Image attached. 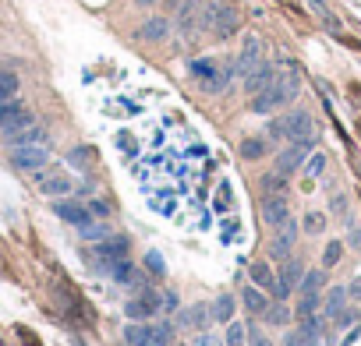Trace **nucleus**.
I'll list each match as a JSON object with an SVG mask.
<instances>
[{
    "label": "nucleus",
    "mask_w": 361,
    "mask_h": 346,
    "mask_svg": "<svg viewBox=\"0 0 361 346\" xmlns=\"http://www.w3.org/2000/svg\"><path fill=\"white\" fill-rule=\"evenodd\" d=\"M344 308H347V286H333V290L323 297V315H326V318H337Z\"/></svg>",
    "instance_id": "21"
},
{
    "label": "nucleus",
    "mask_w": 361,
    "mask_h": 346,
    "mask_svg": "<svg viewBox=\"0 0 361 346\" xmlns=\"http://www.w3.org/2000/svg\"><path fill=\"white\" fill-rule=\"evenodd\" d=\"M209 322H213V315H209V308H202V304H191V308H184L177 315V325L188 329V332H202Z\"/></svg>",
    "instance_id": "15"
},
{
    "label": "nucleus",
    "mask_w": 361,
    "mask_h": 346,
    "mask_svg": "<svg viewBox=\"0 0 361 346\" xmlns=\"http://www.w3.org/2000/svg\"><path fill=\"white\" fill-rule=\"evenodd\" d=\"M191 75H195V82L202 85V92H209V96H216V92H223L227 85H230V78H234V64H216V61H209V57H202V61H191Z\"/></svg>",
    "instance_id": "4"
},
{
    "label": "nucleus",
    "mask_w": 361,
    "mask_h": 346,
    "mask_svg": "<svg viewBox=\"0 0 361 346\" xmlns=\"http://www.w3.org/2000/svg\"><path fill=\"white\" fill-rule=\"evenodd\" d=\"M198 29H209L216 39H230L241 29V8L234 0H205L198 11Z\"/></svg>",
    "instance_id": "2"
},
{
    "label": "nucleus",
    "mask_w": 361,
    "mask_h": 346,
    "mask_svg": "<svg viewBox=\"0 0 361 346\" xmlns=\"http://www.w3.org/2000/svg\"><path fill=\"white\" fill-rule=\"evenodd\" d=\"M326 230V216L323 212H308L304 216V234H323Z\"/></svg>",
    "instance_id": "35"
},
{
    "label": "nucleus",
    "mask_w": 361,
    "mask_h": 346,
    "mask_svg": "<svg viewBox=\"0 0 361 346\" xmlns=\"http://www.w3.org/2000/svg\"><path fill=\"white\" fill-rule=\"evenodd\" d=\"M29 124H36V121H32V113H29V110H22V113H18V117H11L8 124H0V138H11V135H18V131H25Z\"/></svg>",
    "instance_id": "27"
},
{
    "label": "nucleus",
    "mask_w": 361,
    "mask_h": 346,
    "mask_svg": "<svg viewBox=\"0 0 361 346\" xmlns=\"http://www.w3.org/2000/svg\"><path fill=\"white\" fill-rule=\"evenodd\" d=\"M145 262H149V269L156 272V276H163V272H167V269H163V258H160L156 251H149V255H145Z\"/></svg>",
    "instance_id": "40"
},
{
    "label": "nucleus",
    "mask_w": 361,
    "mask_h": 346,
    "mask_svg": "<svg viewBox=\"0 0 361 346\" xmlns=\"http://www.w3.org/2000/svg\"><path fill=\"white\" fill-rule=\"evenodd\" d=\"M78 230H82L85 241H103V237H110V226H107V223H92V219H89V223L78 226Z\"/></svg>",
    "instance_id": "33"
},
{
    "label": "nucleus",
    "mask_w": 361,
    "mask_h": 346,
    "mask_svg": "<svg viewBox=\"0 0 361 346\" xmlns=\"http://www.w3.org/2000/svg\"><path fill=\"white\" fill-rule=\"evenodd\" d=\"M319 308H323V297H319V294H301L294 315H297V318H308V315H316Z\"/></svg>",
    "instance_id": "29"
},
{
    "label": "nucleus",
    "mask_w": 361,
    "mask_h": 346,
    "mask_svg": "<svg viewBox=\"0 0 361 346\" xmlns=\"http://www.w3.org/2000/svg\"><path fill=\"white\" fill-rule=\"evenodd\" d=\"M170 18H149V22H142V29H138V39H145V43H163L167 36H170Z\"/></svg>",
    "instance_id": "16"
},
{
    "label": "nucleus",
    "mask_w": 361,
    "mask_h": 346,
    "mask_svg": "<svg viewBox=\"0 0 361 346\" xmlns=\"http://www.w3.org/2000/svg\"><path fill=\"white\" fill-rule=\"evenodd\" d=\"M174 329L163 322H131L124 329V343L128 346H170Z\"/></svg>",
    "instance_id": "5"
},
{
    "label": "nucleus",
    "mask_w": 361,
    "mask_h": 346,
    "mask_svg": "<svg viewBox=\"0 0 361 346\" xmlns=\"http://www.w3.org/2000/svg\"><path fill=\"white\" fill-rule=\"evenodd\" d=\"M308 149L312 145H304V142H290L280 156H277V173H283V177H290V173H297L308 159Z\"/></svg>",
    "instance_id": "9"
},
{
    "label": "nucleus",
    "mask_w": 361,
    "mask_h": 346,
    "mask_svg": "<svg viewBox=\"0 0 361 346\" xmlns=\"http://www.w3.org/2000/svg\"><path fill=\"white\" fill-rule=\"evenodd\" d=\"M57 216L68 219L71 226H85V223L92 219L89 205H82V202H57Z\"/></svg>",
    "instance_id": "18"
},
{
    "label": "nucleus",
    "mask_w": 361,
    "mask_h": 346,
    "mask_svg": "<svg viewBox=\"0 0 361 346\" xmlns=\"http://www.w3.org/2000/svg\"><path fill=\"white\" fill-rule=\"evenodd\" d=\"M266 152H270V142H266V138H244V142H241V156H244V159H263Z\"/></svg>",
    "instance_id": "28"
},
{
    "label": "nucleus",
    "mask_w": 361,
    "mask_h": 346,
    "mask_svg": "<svg viewBox=\"0 0 361 346\" xmlns=\"http://www.w3.org/2000/svg\"><path fill=\"white\" fill-rule=\"evenodd\" d=\"M259 64H263V43L255 39V36H248V39H244V50L237 53V61H234V75L244 78L248 71H255Z\"/></svg>",
    "instance_id": "11"
},
{
    "label": "nucleus",
    "mask_w": 361,
    "mask_h": 346,
    "mask_svg": "<svg viewBox=\"0 0 361 346\" xmlns=\"http://www.w3.org/2000/svg\"><path fill=\"white\" fill-rule=\"evenodd\" d=\"M244 332H248V329H244L241 322H230V325H227V346H244Z\"/></svg>",
    "instance_id": "37"
},
{
    "label": "nucleus",
    "mask_w": 361,
    "mask_h": 346,
    "mask_svg": "<svg viewBox=\"0 0 361 346\" xmlns=\"http://www.w3.org/2000/svg\"><path fill=\"white\" fill-rule=\"evenodd\" d=\"M160 304H163V294H152V290H142V297H135L124 311H128V318L131 322H149L152 315L160 311Z\"/></svg>",
    "instance_id": "10"
},
{
    "label": "nucleus",
    "mask_w": 361,
    "mask_h": 346,
    "mask_svg": "<svg viewBox=\"0 0 361 346\" xmlns=\"http://www.w3.org/2000/svg\"><path fill=\"white\" fill-rule=\"evenodd\" d=\"M323 286H326V269H316V272H304V276H301L297 290H301V294H319Z\"/></svg>",
    "instance_id": "24"
},
{
    "label": "nucleus",
    "mask_w": 361,
    "mask_h": 346,
    "mask_svg": "<svg viewBox=\"0 0 361 346\" xmlns=\"http://www.w3.org/2000/svg\"><path fill=\"white\" fill-rule=\"evenodd\" d=\"M263 318H266L270 325H287V322L294 318V311H290V308H283V304H270Z\"/></svg>",
    "instance_id": "32"
},
{
    "label": "nucleus",
    "mask_w": 361,
    "mask_h": 346,
    "mask_svg": "<svg viewBox=\"0 0 361 346\" xmlns=\"http://www.w3.org/2000/svg\"><path fill=\"white\" fill-rule=\"evenodd\" d=\"M22 110H25V106H22L18 99H4V103H0V124H8L11 117H18Z\"/></svg>",
    "instance_id": "36"
},
{
    "label": "nucleus",
    "mask_w": 361,
    "mask_h": 346,
    "mask_svg": "<svg viewBox=\"0 0 361 346\" xmlns=\"http://www.w3.org/2000/svg\"><path fill=\"white\" fill-rule=\"evenodd\" d=\"M340 255H344V244H340V241H330L326 251H323V269H333V265L340 262Z\"/></svg>",
    "instance_id": "34"
},
{
    "label": "nucleus",
    "mask_w": 361,
    "mask_h": 346,
    "mask_svg": "<svg viewBox=\"0 0 361 346\" xmlns=\"http://www.w3.org/2000/svg\"><path fill=\"white\" fill-rule=\"evenodd\" d=\"M297 89H301V75H297L294 64H287V75L277 71V78H273L270 89H263V92L251 96V113H273V110L287 106V103L297 96Z\"/></svg>",
    "instance_id": "1"
},
{
    "label": "nucleus",
    "mask_w": 361,
    "mask_h": 346,
    "mask_svg": "<svg viewBox=\"0 0 361 346\" xmlns=\"http://www.w3.org/2000/svg\"><path fill=\"white\" fill-rule=\"evenodd\" d=\"M277 71H280L277 64H266V61H263L255 71H248V75H244V92H248V96H255V92L270 89V85H273V78H277Z\"/></svg>",
    "instance_id": "12"
},
{
    "label": "nucleus",
    "mask_w": 361,
    "mask_h": 346,
    "mask_svg": "<svg viewBox=\"0 0 361 346\" xmlns=\"http://www.w3.org/2000/svg\"><path fill=\"white\" fill-rule=\"evenodd\" d=\"M304 170H308V177H319V173L326 170V156H323V152H316L312 159H308V166H304Z\"/></svg>",
    "instance_id": "38"
},
{
    "label": "nucleus",
    "mask_w": 361,
    "mask_h": 346,
    "mask_svg": "<svg viewBox=\"0 0 361 346\" xmlns=\"http://www.w3.org/2000/svg\"><path fill=\"white\" fill-rule=\"evenodd\" d=\"M263 219H266V226H283V223L290 219L287 198H283V195H266V198H263Z\"/></svg>",
    "instance_id": "13"
},
{
    "label": "nucleus",
    "mask_w": 361,
    "mask_h": 346,
    "mask_svg": "<svg viewBox=\"0 0 361 346\" xmlns=\"http://www.w3.org/2000/svg\"><path fill=\"white\" fill-rule=\"evenodd\" d=\"M89 255L99 269H107L110 262L128 258V241L124 237H103V241H96V248H89Z\"/></svg>",
    "instance_id": "7"
},
{
    "label": "nucleus",
    "mask_w": 361,
    "mask_h": 346,
    "mask_svg": "<svg viewBox=\"0 0 361 346\" xmlns=\"http://www.w3.org/2000/svg\"><path fill=\"white\" fill-rule=\"evenodd\" d=\"M195 346H223V339H220L216 332H205V329H202L198 339H195Z\"/></svg>",
    "instance_id": "39"
},
{
    "label": "nucleus",
    "mask_w": 361,
    "mask_h": 346,
    "mask_svg": "<svg viewBox=\"0 0 361 346\" xmlns=\"http://www.w3.org/2000/svg\"><path fill=\"white\" fill-rule=\"evenodd\" d=\"M263 191L266 195H283L287 191V177H283V173H266V177H263Z\"/></svg>",
    "instance_id": "31"
},
{
    "label": "nucleus",
    "mask_w": 361,
    "mask_h": 346,
    "mask_svg": "<svg viewBox=\"0 0 361 346\" xmlns=\"http://www.w3.org/2000/svg\"><path fill=\"white\" fill-rule=\"evenodd\" d=\"M103 272H107L114 283H131V276H135V265H131L128 258H117V262H110V265L103 269Z\"/></svg>",
    "instance_id": "25"
},
{
    "label": "nucleus",
    "mask_w": 361,
    "mask_h": 346,
    "mask_svg": "<svg viewBox=\"0 0 361 346\" xmlns=\"http://www.w3.org/2000/svg\"><path fill=\"white\" fill-rule=\"evenodd\" d=\"M71 346H82V339H75V343H71Z\"/></svg>",
    "instance_id": "49"
},
{
    "label": "nucleus",
    "mask_w": 361,
    "mask_h": 346,
    "mask_svg": "<svg viewBox=\"0 0 361 346\" xmlns=\"http://www.w3.org/2000/svg\"><path fill=\"white\" fill-rule=\"evenodd\" d=\"M177 4H181V0H170V8H177Z\"/></svg>",
    "instance_id": "48"
},
{
    "label": "nucleus",
    "mask_w": 361,
    "mask_h": 346,
    "mask_svg": "<svg viewBox=\"0 0 361 346\" xmlns=\"http://www.w3.org/2000/svg\"><path fill=\"white\" fill-rule=\"evenodd\" d=\"M241 301H244V308H248L251 315H259V318H263V315H266V308H270V297H266V294H263L255 283H251V286H244Z\"/></svg>",
    "instance_id": "19"
},
{
    "label": "nucleus",
    "mask_w": 361,
    "mask_h": 346,
    "mask_svg": "<svg viewBox=\"0 0 361 346\" xmlns=\"http://www.w3.org/2000/svg\"><path fill=\"white\" fill-rule=\"evenodd\" d=\"M11 163L25 173H39L50 163V152H46V145H18V149H11Z\"/></svg>",
    "instance_id": "6"
},
{
    "label": "nucleus",
    "mask_w": 361,
    "mask_h": 346,
    "mask_svg": "<svg viewBox=\"0 0 361 346\" xmlns=\"http://www.w3.org/2000/svg\"><path fill=\"white\" fill-rule=\"evenodd\" d=\"M181 304H177V294L170 290V294H163V304H160V311H167V315H174Z\"/></svg>",
    "instance_id": "41"
},
{
    "label": "nucleus",
    "mask_w": 361,
    "mask_h": 346,
    "mask_svg": "<svg viewBox=\"0 0 361 346\" xmlns=\"http://www.w3.org/2000/svg\"><path fill=\"white\" fill-rule=\"evenodd\" d=\"M266 135L277 138V142H304V145H316V138H319L312 113H304V110H290L283 117H277Z\"/></svg>",
    "instance_id": "3"
},
{
    "label": "nucleus",
    "mask_w": 361,
    "mask_h": 346,
    "mask_svg": "<svg viewBox=\"0 0 361 346\" xmlns=\"http://www.w3.org/2000/svg\"><path fill=\"white\" fill-rule=\"evenodd\" d=\"M351 244H354V248H361V230H351Z\"/></svg>",
    "instance_id": "46"
},
{
    "label": "nucleus",
    "mask_w": 361,
    "mask_h": 346,
    "mask_svg": "<svg viewBox=\"0 0 361 346\" xmlns=\"http://www.w3.org/2000/svg\"><path fill=\"white\" fill-rule=\"evenodd\" d=\"M142 8H156V4H163V0H138Z\"/></svg>",
    "instance_id": "47"
},
{
    "label": "nucleus",
    "mask_w": 361,
    "mask_h": 346,
    "mask_svg": "<svg viewBox=\"0 0 361 346\" xmlns=\"http://www.w3.org/2000/svg\"><path fill=\"white\" fill-rule=\"evenodd\" d=\"M234 308H237V304H234V297H230V294H223V297H216V301H213L209 315H213V322H230V318H234Z\"/></svg>",
    "instance_id": "26"
},
{
    "label": "nucleus",
    "mask_w": 361,
    "mask_h": 346,
    "mask_svg": "<svg viewBox=\"0 0 361 346\" xmlns=\"http://www.w3.org/2000/svg\"><path fill=\"white\" fill-rule=\"evenodd\" d=\"M39 188H43V195L57 198V195H68V191H71V181L64 177V173H50V177L39 181Z\"/></svg>",
    "instance_id": "22"
},
{
    "label": "nucleus",
    "mask_w": 361,
    "mask_h": 346,
    "mask_svg": "<svg viewBox=\"0 0 361 346\" xmlns=\"http://www.w3.org/2000/svg\"><path fill=\"white\" fill-rule=\"evenodd\" d=\"M347 297H354V301H361V276H358V279H354L351 286H347Z\"/></svg>",
    "instance_id": "44"
},
{
    "label": "nucleus",
    "mask_w": 361,
    "mask_h": 346,
    "mask_svg": "<svg viewBox=\"0 0 361 346\" xmlns=\"http://www.w3.org/2000/svg\"><path fill=\"white\" fill-rule=\"evenodd\" d=\"M198 11H202L198 0H181V4H177V29H181L184 36L195 32V25H198Z\"/></svg>",
    "instance_id": "17"
},
{
    "label": "nucleus",
    "mask_w": 361,
    "mask_h": 346,
    "mask_svg": "<svg viewBox=\"0 0 361 346\" xmlns=\"http://www.w3.org/2000/svg\"><path fill=\"white\" fill-rule=\"evenodd\" d=\"M248 346H273V343H270L266 336H259V332H255V336L248 339Z\"/></svg>",
    "instance_id": "45"
},
{
    "label": "nucleus",
    "mask_w": 361,
    "mask_h": 346,
    "mask_svg": "<svg viewBox=\"0 0 361 346\" xmlns=\"http://www.w3.org/2000/svg\"><path fill=\"white\" fill-rule=\"evenodd\" d=\"M18 89H22L18 75H11V71H0V103H4V99H15V96H18Z\"/></svg>",
    "instance_id": "30"
},
{
    "label": "nucleus",
    "mask_w": 361,
    "mask_h": 346,
    "mask_svg": "<svg viewBox=\"0 0 361 346\" xmlns=\"http://www.w3.org/2000/svg\"><path fill=\"white\" fill-rule=\"evenodd\" d=\"M251 283L259 286V290H277V279H273V269L266 262H255L251 265Z\"/></svg>",
    "instance_id": "23"
},
{
    "label": "nucleus",
    "mask_w": 361,
    "mask_h": 346,
    "mask_svg": "<svg viewBox=\"0 0 361 346\" xmlns=\"http://www.w3.org/2000/svg\"><path fill=\"white\" fill-rule=\"evenodd\" d=\"M89 212H96V216L107 219V216H110V205H107V202H92V205H89Z\"/></svg>",
    "instance_id": "43"
},
{
    "label": "nucleus",
    "mask_w": 361,
    "mask_h": 346,
    "mask_svg": "<svg viewBox=\"0 0 361 346\" xmlns=\"http://www.w3.org/2000/svg\"><path fill=\"white\" fill-rule=\"evenodd\" d=\"M301 276H304L301 258H283V269L277 272V297H290V294L297 290Z\"/></svg>",
    "instance_id": "8"
},
{
    "label": "nucleus",
    "mask_w": 361,
    "mask_h": 346,
    "mask_svg": "<svg viewBox=\"0 0 361 346\" xmlns=\"http://www.w3.org/2000/svg\"><path fill=\"white\" fill-rule=\"evenodd\" d=\"M283 346H308V339H304L301 332H287V336H283Z\"/></svg>",
    "instance_id": "42"
},
{
    "label": "nucleus",
    "mask_w": 361,
    "mask_h": 346,
    "mask_svg": "<svg viewBox=\"0 0 361 346\" xmlns=\"http://www.w3.org/2000/svg\"><path fill=\"white\" fill-rule=\"evenodd\" d=\"M11 149H18V145H46V131L39 128V124H29L25 131H18V135H11V138H4Z\"/></svg>",
    "instance_id": "20"
},
{
    "label": "nucleus",
    "mask_w": 361,
    "mask_h": 346,
    "mask_svg": "<svg viewBox=\"0 0 361 346\" xmlns=\"http://www.w3.org/2000/svg\"><path fill=\"white\" fill-rule=\"evenodd\" d=\"M277 230H280V237L270 244V255H273V258H290V248H294V241H297V223L287 219V223L277 226Z\"/></svg>",
    "instance_id": "14"
}]
</instances>
